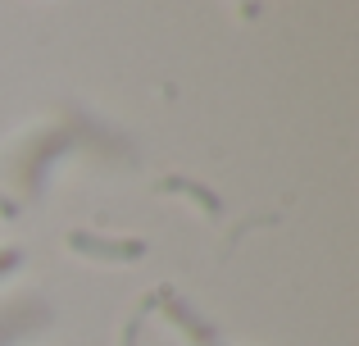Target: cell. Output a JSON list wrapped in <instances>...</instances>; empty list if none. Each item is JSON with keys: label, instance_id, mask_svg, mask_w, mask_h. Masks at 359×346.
I'll return each mask as SVG.
<instances>
[{"label": "cell", "instance_id": "6da1fadb", "mask_svg": "<svg viewBox=\"0 0 359 346\" xmlns=\"http://www.w3.org/2000/svg\"><path fill=\"white\" fill-rule=\"evenodd\" d=\"M69 246L82 251V255H91V260H109V265H128V260L146 255V241H141V237H128V241H109L105 237V241H100V237H91V232H73Z\"/></svg>", "mask_w": 359, "mask_h": 346}, {"label": "cell", "instance_id": "7a4b0ae2", "mask_svg": "<svg viewBox=\"0 0 359 346\" xmlns=\"http://www.w3.org/2000/svg\"><path fill=\"white\" fill-rule=\"evenodd\" d=\"M159 192H182V196H191V201H201V210L205 214H214V219H219L223 214V201L214 192H205L201 182H191V178H164V182H159Z\"/></svg>", "mask_w": 359, "mask_h": 346}, {"label": "cell", "instance_id": "3957f363", "mask_svg": "<svg viewBox=\"0 0 359 346\" xmlns=\"http://www.w3.org/2000/svg\"><path fill=\"white\" fill-rule=\"evenodd\" d=\"M164 301H168V296H164ZM164 310H168V319H173V324H182V328H191V338H196V342H205V346H210V338H214V328H210V324H201V319H196V314L187 310L182 301H168Z\"/></svg>", "mask_w": 359, "mask_h": 346}, {"label": "cell", "instance_id": "277c9868", "mask_svg": "<svg viewBox=\"0 0 359 346\" xmlns=\"http://www.w3.org/2000/svg\"><path fill=\"white\" fill-rule=\"evenodd\" d=\"M18 260H23V251H18V246H5V251H0V278H5L9 269H18Z\"/></svg>", "mask_w": 359, "mask_h": 346}, {"label": "cell", "instance_id": "5b68a950", "mask_svg": "<svg viewBox=\"0 0 359 346\" xmlns=\"http://www.w3.org/2000/svg\"><path fill=\"white\" fill-rule=\"evenodd\" d=\"M0 214H5V219H14V214H18V201H9V196H0Z\"/></svg>", "mask_w": 359, "mask_h": 346}]
</instances>
